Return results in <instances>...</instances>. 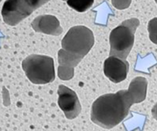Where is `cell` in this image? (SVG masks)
I'll return each instance as SVG.
<instances>
[{"label": "cell", "mask_w": 157, "mask_h": 131, "mask_svg": "<svg viewBox=\"0 0 157 131\" xmlns=\"http://www.w3.org/2000/svg\"><path fill=\"white\" fill-rule=\"evenodd\" d=\"M132 105L126 89L104 94L93 103L91 120L101 127L112 129L128 117Z\"/></svg>", "instance_id": "obj_1"}, {"label": "cell", "mask_w": 157, "mask_h": 131, "mask_svg": "<svg viewBox=\"0 0 157 131\" xmlns=\"http://www.w3.org/2000/svg\"><path fill=\"white\" fill-rule=\"evenodd\" d=\"M140 23L136 18L128 19L112 29L109 36V56L126 60L135 42V33Z\"/></svg>", "instance_id": "obj_2"}, {"label": "cell", "mask_w": 157, "mask_h": 131, "mask_svg": "<svg viewBox=\"0 0 157 131\" xmlns=\"http://www.w3.org/2000/svg\"><path fill=\"white\" fill-rule=\"evenodd\" d=\"M22 68L33 84H47L55 80L54 60L48 56H29L22 62Z\"/></svg>", "instance_id": "obj_3"}, {"label": "cell", "mask_w": 157, "mask_h": 131, "mask_svg": "<svg viewBox=\"0 0 157 131\" xmlns=\"http://www.w3.org/2000/svg\"><path fill=\"white\" fill-rule=\"evenodd\" d=\"M94 44V33L89 28L84 26L71 28L61 41L63 50L82 60L90 52Z\"/></svg>", "instance_id": "obj_4"}, {"label": "cell", "mask_w": 157, "mask_h": 131, "mask_svg": "<svg viewBox=\"0 0 157 131\" xmlns=\"http://www.w3.org/2000/svg\"><path fill=\"white\" fill-rule=\"evenodd\" d=\"M35 11L27 0H6L2 8L4 23L11 26L18 25Z\"/></svg>", "instance_id": "obj_5"}, {"label": "cell", "mask_w": 157, "mask_h": 131, "mask_svg": "<svg viewBox=\"0 0 157 131\" xmlns=\"http://www.w3.org/2000/svg\"><path fill=\"white\" fill-rule=\"evenodd\" d=\"M57 104L68 120H74L81 112V105L76 93L64 85H60L57 90Z\"/></svg>", "instance_id": "obj_6"}, {"label": "cell", "mask_w": 157, "mask_h": 131, "mask_svg": "<svg viewBox=\"0 0 157 131\" xmlns=\"http://www.w3.org/2000/svg\"><path fill=\"white\" fill-rule=\"evenodd\" d=\"M129 70V63L126 60L117 56H109L104 62V73L114 83L125 80Z\"/></svg>", "instance_id": "obj_7"}, {"label": "cell", "mask_w": 157, "mask_h": 131, "mask_svg": "<svg viewBox=\"0 0 157 131\" xmlns=\"http://www.w3.org/2000/svg\"><path fill=\"white\" fill-rule=\"evenodd\" d=\"M32 28L36 32H41L51 36H60L63 32L60 22L57 17L52 15H42L34 19Z\"/></svg>", "instance_id": "obj_8"}, {"label": "cell", "mask_w": 157, "mask_h": 131, "mask_svg": "<svg viewBox=\"0 0 157 131\" xmlns=\"http://www.w3.org/2000/svg\"><path fill=\"white\" fill-rule=\"evenodd\" d=\"M148 81L143 76H137L131 81L127 90L132 104H140L146 98Z\"/></svg>", "instance_id": "obj_9"}, {"label": "cell", "mask_w": 157, "mask_h": 131, "mask_svg": "<svg viewBox=\"0 0 157 131\" xmlns=\"http://www.w3.org/2000/svg\"><path fill=\"white\" fill-rule=\"evenodd\" d=\"M57 56H58L57 57H58L59 66L69 67V68L72 69H75L82 60V59L71 55L69 53L63 50V49H60V50L58 51Z\"/></svg>", "instance_id": "obj_10"}, {"label": "cell", "mask_w": 157, "mask_h": 131, "mask_svg": "<svg viewBox=\"0 0 157 131\" xmlns=\"http://www.w3.org/2000/svg\"><path fill=\"white\" fill-rule=\"evenodd\" d=\"M94 0H67L68 6L78 13H84L92 6Z\"/></svg>", "instance_id": "obj_11"}, {"label": "cell", "mask_w": 157, "mask_h": 131, "mask_svg": "<svg viewBox=\"0 0 157 131\" xmlns=\"http://www.w3.org/2000/svg\"><path fill=\"white\" fill-rule=\"evenodd\" d=\"M57 75L62 80H70L74 77L75 69L59 66L57 68Z\"/></svg>", "instance_id": "obj_12"}, {"label": "cell", "mask_w": 157, "mask_h": 131, "mask_svg": "<svg viewBox=\"0 0 157 131\" xmlns=\"http://www.w3.org/2000/svg\"><path fill=\"white\" fill-rule=\"evenodd\" d=\"M148 32L151 42L157 45V17L152 19L148 23Z\"/></svg>", "instance_id": "obj_13"}, {"label": "cell", "mask_w": 157, "mask_h": 131, "mask_svg": "<svg viewBox=\"0 0 157 131\" xmlns=\"http://www.w3.org/2000/svg\"><path fill=\"white\" fill-rule=\"evenodd\" d=\"M132 0H112V4L115 8L119 10H123L128 8L131 5Z\"/></svg>", "instance_id": "obj_14"}, {"label": "cell", "mask_w": 157, "mask_h": 131, "mask_svg": "<svg viewBox=\"0 0 157 131\" xmlns=\"http://www.w3.org/2000/svg\"><path fill=\"white\" fill-rule=\"evenodd\" d=\"M27 1L32 5L33 9L36 10L38 8H40V7L42 6V5H44V4L48 2L50 0H27Z\"/></svg>", "instance_id": "obj_15"}, {"label": "cell", "mask_w": 157, "mask_h": 131, "mask_svg": "<svg viewBox=\"0 0 157 131\" xmlns=\"http://www.w3.org/2000/svg\"><path fill=\"white\" fill-rule=\"evenodd\" d=\"M152 115L155 120H157V103L154 105L152 109Z\"/></svg>", "instance_id": "obj_16"}, {"label": "cell", "mask_w": 157, "mask_h": 131, "mask_svg": "<svg viewBox=\"0 0 157 131\" xmlns=\"http://www.w3.org/2000/svg\"><path fill=\"white\" fill-rule=\"evenodd\" d=\"M155 2H156V4H157V0H155Z\"/></svg>", "instance_id": "obj_17"}, {"label": "cell", "mask_w": 157, "mask_h": 131, "mask_svg": "<svg viewBox=\"0 0 157 131\" xmlns=\"http://www.w3.org/2000/svg\"><path fill=\"white\" fill-rule=\"evenodd\" d=\"M63 1H65V2H67V0H63Z\"/></svg>", "instance_id": "obj_18"}, {"label": "cell", "mask_w": 157, "mask_h": 131, "mask_svg": "<svg viewBox=\"0 0 157 131\" xmlns=\"http://www.w3.org/2000/svg\"><path fill=\"white\" fill-rule=\"evenodd\" d=\"M2 0H0V2H2Z\"/></svg>", "instance_id": "obj_19"}]
</instances>
